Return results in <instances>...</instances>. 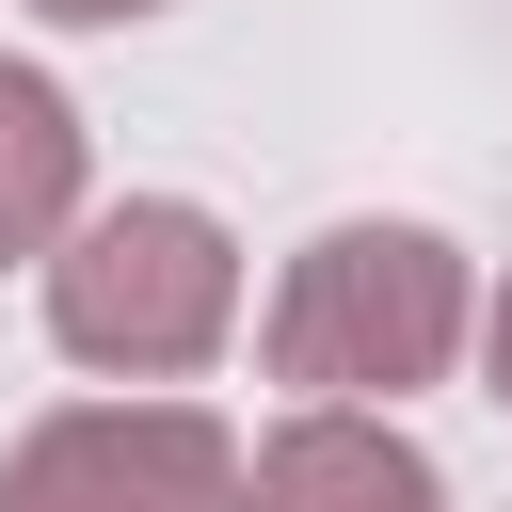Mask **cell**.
I'll list each match as a JSON object with an SVG mask.
<instances>
[{
	"mask_svg": "<svg viewBox=\"0 0 512 512\" xmlns=\"http://www.w3.org/2000/svg\"><path fill=\"white\" fill-rule=\"evenodd\" d=\"M480 368H496V400H512V288L480 304Z\"/></svg>",
	"mask_w": 512,
	"mask_h": 512,
	"instance_id": "cell-7",
	"label": "cell"
},
{
	"mask_svg": "<svg viewBox=\"0 0 512 512\" xmlns=\"http://www.w3.org/2000/svg\"><path fill=\"white\" fill-rule=\"evenodd\" d=\"M32 16H64V32H128V16H160V0H32Z\"/></svg>",
	"mask_w": 512,
	"mask_h": 512,
	"instance_id": "cell-6",
	"label": "cell"
},
{
	"mask_svg": "<svg viewBox=\"0 0 512 512\" xmlns=\"http://www.w3.org/2000/svg\"><path fill=\"white\" fill-rule=\"evenodd\" d=\"M48 336L112 384H176L240 336V240L192 208V192H128V208H80L48 240Z\"/></svg>",
	"mask_w": 512,
	"mask_h": 512,
	"instance_id": "cell-2",
	"label": "cell"
},
{
	"mask_svg": "<svg viewBox=\"0 0 512 512\" xmlns=\"http://www.w3.org/2000/svg\"><path fill=\"white\" fill-rule=\"evenodd\" d=\"M64 224H80V112L64 80L0 64V256H48Z\"/></svg>",
	"mask_w": 512,
	"mask_h": 512,
	"instance_id": "cell-5",
	"label": "cell"
},
{
	"mask_svg": "<svg viewBox=\"0 0 512 512\" xmlns=\"http://www.w3.org/2000/svg\"><path fill=\"white\" fill-rule=\"evenodd\" d=\"M464 336H480L464 240H448V224H384V208L320 224V240L272 272V320H256V352H272L288 400H368V416L416 400V384H448Z\"/></svg>",
	"mask_w": 512,
	"mask_h": 512,
	"instance_id": "cell-1",
	"label": "cell"
},
{
	"mask_svg": "<svg viewBox=\"0 0 512 512\" xmlns=\"http://www.w3.org/2000/svg\"><path fill=\"white\" fill-rule=\"evenodd\" d=\"M240 512H448V480L400 416L304 400V416H272V448H240Z\"/></svg>",
	"mask_w": 512,
	"mask_h": 512,
	"instance_id": "cell-4",
	"label": "cell"
},
{
	"mask_svg": "<svg viewBox=\"0 0 512 512\" xmlns=\"http://www.w3.org/2000/svg\"><path fill=\"white\" fill-rule=\"evenodd\" d=\"M0 512H240V432L208 400H64L0 448Z\"/></svg>",
	"mask_w": 512,
	"mask_h": 512,
	"instance_id": "cell-3",
	"label": "cell"
}]
</instances>
